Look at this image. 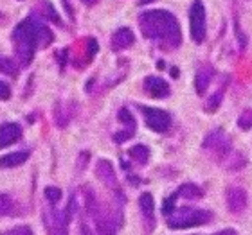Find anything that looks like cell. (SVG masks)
<instances>
[{
    "label": "cell",
    "mask_w": 252,
    "mask_h": 235,
    "mask_svg": "<svg viewBox=\"0 0 252 235\" xmlns=\"http://www.w3.org/2000/svg\"><path fill=\"white\" fill-rule=\"evenodd\" d=\"M144 88L152 97L155 99H164L169 95V84L160 78H155V76H150L144 81Z\"/></svg>",
    "instance_id": "obj_9"
},
{
    "label": "cell",
    "mask_w": 252,
    "mask_h": 235,
    "mask_svg": "<svg viewBox=\"0 0 252 235\" xmlns=\"http://www.w3.org/2000/svg\"><path fill=\"white\" fill-rule=\"evenodd\" d=\"M175 199H177V196L173 194L171 198L164 201V205H162V212H164L166 215H169L171 212H175Z\"/></svg>",
    "instance_id": "obj_25"
},
{
    "label": "cell",
    "mask_w": 252,
    "mask_h": 235,
    "mask_svg": "<svg viewBox=\"0 0 252 235\" xmlns=\"http://www.w3.org/2000/svg\"><path fill=\"white\" fill-rule=\"evenodd\" d=\"M225 199H227V207L231 210L232 214H242L243 210L247 209V192L245 188L242 187H229L225 192Z\"/></svg>",
    "instance_id": "obj_8"
},
{
    "label": "cell",
    "mask_w": 252,
    "mask_h": 235,
    "mask_svg": "<svg viewBox=\"0 0 252 235\" xmlns=\"http://www.w3.org/2000/svg\"><path fill=\"white\" fill-rule=\"evenodd\" d=\"M74 207H76V199L70 198L65 212L56 210L54 205H51V207L45 210L43 221H45L49 235H67V225H68V221H70V215H72V212H74Z\"/></svg>",
    "instance_id": "obj_4"
},
{
    "label": "cell",
    "mask_w": 252,
    "mask_h": 235,
    "mask_svg": "<svg viewBox=\"0 0 252 235\" xmlns=\"http://www.w3.org/2000/svg\"><path fill=\"white\" fill-rule=\"evenodd\" d=\"M204 149L207 151H216L218 153V158L223 160V158L232 151L231 149V142L227 140L225 135H223V131L216 130V131H211L209 135L205 136L204 140Z\"/></svg>",
    "instance_id": "obj_7"
},
{
    "label": "cell",
    "mask_w": 252,
    "mask_h": 235,
    "mask_svg": "<svg viewBox=\"0 0 252 235\" xmlns=\"http://www.w3.org/2000/svg\"><path fill=\"white\" fill-rule=\"evenodd\" d=\"M45 198H47V201L51 205H56L60 201V198H62V190L56 187H47L45 188Z\"/></svg>",
    "instance_id": "obj_22"
},
{
    "label": "cell",
    "mask_w": 252,
    "mask_h": 235,
    "mask_svg": "<svg viewBox=\"0 0 252 235\" xmlns=\"http://www.w3.org/2000/svg\"><path fill=\"white\" fill-rule=\"evenodd\" d=\"M22 210L16 201L7 196V194H0V215H20Z\"/></svg>",
    "instance_id": "obj_16"
},
{
    "label": "cell",
    "mask_w": 252,
    "mask_h": 235,
    "mask_svg": "<svg viewBox=\"0 0 252 235\" xmlns=\"http://www.w3.org/2000/svg\"><path fill=\"white\" fill-rule=\"evenodd\" d=\"M51 42H53V32L49 31V27L43 22L36 18H26L13 31V43L22 65H29L32 61L38 45L47 47Z\"/></svg>",
    "instance_id": "obj_1"
},
{
    "label": "cell",
    "mask_w": 252,
    "mask_h": 235,
    "mask_svg": "<svg viewBox=\"0 0 252 235\" xmlns=\"http://www.w3.org/2000/svg\"><path fill=\"white\" fill-rule=\"evenodd\" d=\"M175 196H177V198H186V199H200L202 198V190H200L196 185H193V183H186V185H182V187L175 192Z\"/></svg>",
    "instance_id": "obj_17"
},
{
    "label": "cell",
    "mask_w": 252,
    "mask_h": 235,
    "mask_svg": "<svg viewBox=\"0 0 252 235\" xmlns=\"http://www.w3.org/2000/svg\"><path fill=\"white\" fill-rule=\"evenodd\" d=\"M95 174L101 178V182L105 183V185H108L110 188H116L117 192H119L116 171H114V167H112L110 162H106V160H99V162H97V167H95Z\"/></svg>",
    "instance_id": "obj_11"
},
{
    "label": "cell",
    "mask_w": 252,
    "mask_h": 235,
    "mask_svg": "<svg viewBox=\"0 0 252 235\" xmlns=\"http://www.w3.org/2000/svg\"><path fill=\"white\" fill-rule=\"evenodd\" d=\"M43 5H45V7H43V9H45V13H47V16L49 18H51V20L54 22V24H58V26H62V20H60V16L56 15V11H54V7L51 4H49V2H43Z\"/></svg>",
    "instance_id": "obj_24"
},
{
    "label": "cell",
    "mask_w": 252,
    "mask_h": 235,
    "mask_svg": "<svg viewBox=\"0 0 252 235\" xmlns=\"http://www.w3.org/2000/svg\"><path fill=\"white\" fill-rule=\"evenodd\" d=\"M2 235H32V232L29 230V228H26V226H20V228L5 232V234H2Z\"/></svg>",
    "instance_id": "obj_28"
},
{
    "label": "cell",
    "mask_w": 252,
    "mask_h": 235,
    "mask_svg": "<svg viewBox=\"0 0 252 235\" xmlns=\"http://www.w3.org/2000/svg\"><path fill=\"white\" fill-rule=\"evenodd\" d=\"M213 219V214L207 210H198V209H180L175 212L168 219L169 228H193V226H202L205 223H209Z\"/></svg>",
    "instance_id": "obj_3"
},
{
    "label": "cell",
    "mask_w": 252,
    "mask_h": 235,
    "mask_svg": "<svg viewBox=\"0 0 252 235\" xmlns=\"http://www.w3.org/2000/svg\"><path fill=\"white\" fill-rule=\"evenodd\" d=\"M189 29L191 40L194 43H202L205 38V7L202 0H194L189 9Z\"/></svg>",
    "instance_id": "obj_5"
},
{
    "label": "cell",
    "mask_w": 252,
    "mask_h": 235,
    "mask_svg": "<svg viewBox=\"0 0 252 235\" xmlns=\"http://www.w3.org/2000/svg\"><path fill=\"white\" fill-rule=\"evenodd\" d=\"M119 120H121L125 126H128L130 130H135V120H133L131 113L126 110V108H121V111H119Z\"/></svg>",
    "instance_id": "obj_23"
},
{
    "label": "cell",
    "mask_w": 252,
    "mask_h": 235,
    "mask_svg": "<svg viewBox=\"0 0 252 235\" xmlns=\"http://www.w3.org/2000/svg\"><path fill=\"white\" fill-rule=\"evenodd\" d=\"M9 97H11V88L4 81H0V101H5L9 99Z\"/></svg>",
    "instance_id": "obj_27"
},
{
    "label": "cell",
    "mask_w": 252,
    "mask_h": 235,
    "mask_svg": "<svg viewBox=\"0 0 252 235\" xmlns=\"http://www.w3.org/2000/svg\"><path fill=\"white\" fill-rule=\"evenodd\" d=\"M133 40H135L133 32L130 29H126V27H123V29L116 31V34L112 36V47L116 49V51H121V49L130 47L131 43H133Z\"/></svg>",
    "instance_id": "obj_13"
},
{
    "label": "cell",
    "mask_w": 252,
    "mask_h": 235,
    "mask_svg": "<svg viewBox=\"0 0 252 235\" xmlns=\"http://www.w3.org/2000/svg\"><path fill=\"white\" fill-rule=\"evenodd\" d=\"M81 2H83V4H87V5H94L97 0H81Z\"/></svg>",
    "instance_id": "obj_30"
},
{
    "label": "cell",
    "mask_w": 252,
    "mask_h": 235,
    "mask_svg": "<svg viewBox=\"0 0 252 235\" xmlns=\"http://www.w3.org/2000/svg\"><path fill=\"white\" fill-rule=\"evenodd\" d=\"M221 99H223V90H218L209 101H207V104H205V110L207 111H216V108L220 106Z\"/></svg>",
    "instance_id": "obj_20"
},
{
    "label": "cell",
    "mask_w": 252,
    "mask_h": 235,
    "mask_svg": "<svg viewBox=\"0 0 252 235\" xmlns=\"http://www.w3.org/2000/svg\"><path fill=\"white\" fill-rule=\"evenodd\" d=\"M215 235H238L234 230H231V228H227V230H221V232H218V234H215Z\"/></svg>",
    "instance_id": "obj_29"
},
{
    "label": "cell",
    "mask_w": 252,
    "mask_h": 235,
    "mask_svg": "<svg viewBox=\"0 0 252 235\" xmlns=\"http://www.w3.org/2000/svg\"><path fill=\"white\" fill-rule=\"evenodd\" d=\"M139 207H141V212L144 215V221L148 223V230H153V226H155V214H153L155 203H153L152 194H142L139 198Z\"/></svg>",
    "instance_id": "obj_12"
},
{
    "label": "cell",
    "mask_w": 252,
    "mask_h": 235,
    "mask_svg": "<svg viewBox=\"0 0 252 235\" xmlns=\"http://www.w3.org/2000/svg\"><path fill=\"white\" fill-rule=\"evenodd\" d=\"M213 74H215V70L211 67H202L198 70L196 79H194V86H196L198 95H204V92L207 90V86H209V83H211V79H213Z\"/></svg>",
    "instance_id": "obj_14"
},
{
    "label": "cell",
    "mask_w": 252,
    "mask_h": 235,
    "mask_svg": "<svg viewBox=\"0 0 252 235\" xmlns=\"http://www.w3.org/2000/svg\"><path fill=\"white\" fill-rule=\"evenodd\" d=\"M2 20H4V15H2V13H0V24H2Z\"/></svg>",
    "instance_id": "obj_31"
},
{
    "label": "cell",
    "mask_w": 252,
    "mask_h": 235,
    "mask_svg": "<svg viewBox=\"0 0 252 235\" xmlns=\"http://www.w3.org/2000/svg\"><path fill=\"white\" fill-rule=\"evenodd\" d=\"M0 72L7 74V76H16L18 70H16V65L13 59L5 58V56H0Z\"/></svg>",
    "instance_id": "obj_19"
},
{
    "label": "cell",
    "mask_w": 252,
    "mask_h": 235,
    "mask_svg": "<svg viewBox=\"0 0 252 235\" xmlns=\"http://www.w3.org/2000/svg\"><path fill=\"white\" fill-rule=\"evenodd\" d=\"M29 158V151H16V153H9L5 157L0 158V167L9 169V167H18L22 163L26 162Z\"/></svg>",
    "instance_id": "obj_15"
},
{
    "label": "cell",
    "mask_w": 252,
    "mask_h": 235,
    "mask_svg": "<svg viewBox=\"0 0 252 235\" xmlns=\"http://www.w3.org/2000/svg\"><path fill=\"white\" fill-rule=\"evenodd\" d=\"M142 115L146 119V126L150 130L157 131V133H166L171 126V117L168 111L158 110V108H150V106H139Z\"/></svg>",
    "instance_id": "obj_6"
},
{
    "label": "cell",
    "mask_w": 252,
    "mask_h": 235,
    "mask_svg": "<svg viewBox=\"0 0 252 235\" xmlns=\"http://www.w3.org/2000/svg\"><path fill=\"white\" fill-rule=\"evenodd\" d=\"M130 157L135 160L137 163H146L150 158V149L146 146H135L130 149Z\"/></svg>",
    "instance_id": "obj_18"
},
{
    "label": "cell",
    "mask_w": 252,
    "mask_h": 235,
    "mask_svg": "<svg viewBox=\"0 0 252 235\" xmlns=\"http://www.w3.org/2000/svg\"><path fill=\"white\" fill-rule=\"evenodd\" d=\"M131 135H133V130L121 131V133H116V135H114V140H116L117 144H123V142H126L128 138H131Z\"/></svg>",
    "instance_id": "obj_26"
},
{
    "label": "cell",
    "mask_w": 252,
    "mask_h": 235,
    "mask_svg": "<svg viewBox=\"0 0 252 235\" xmlns=\"http://www.w3.org/2000/svg\"><path fill=\"white\" fill-rule=\"evenodd\" d=\"M20 136H22V128L18 124H15V122H7V124L0 126V149L18 142Z\"/></svg>",
    "instance_id": "obj_10"
},
{
    "label": "cell",
    "mask_w": 252,
    "mask_h": 235,
    "mask_svg": "<svg viewBox=\"0 0 252 235\" xmlns=\"http://www.w3.org/2000/svg\"><path fill=\"white\" fill-rule=\"evenodd\" d=\"M139 26H141L142 34L150 40H157V42L166 43L169 47H179L182 42L179 22L169 11H146L139 16Z\"/></svg>",
    "instance_id": "obj_2"
},
{
    "label": "cell",
    "mask_w": 252,
    "mask_h": 235,
    "mask_svg": "<svg viewBox=\"0 0 252 235\" xmlns=\"http://www.w3.org/2000/svg\"><path fill=\"white\" fill-rule=\"evenodd\" d=\"M238 126L242 128L243 131H247L252 128V110H245L238 119Z\"/></svg>",
    "instance_id": "obj_21"
}]
</instances>
